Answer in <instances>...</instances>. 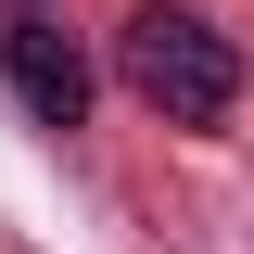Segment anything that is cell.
I'll return each mask as SVG.
<instances>
[{
	"label": "cell",
	"instance_id": "6da1fadb",
	"mask_svg": "<svg viewBox=\"0 0 254 254\" xmlns=\"http://www.w3.org/2000/svg\"><path fill=\"white\" fill-rule=\"evenodd\" d=\"M115 76L153 102L165 127H229L242 115V38L216 13H190V0H140L115 26Z\"/></svg>",
	"mask_w": 254,
	"mask_h": 254
},
{
	"label": "cell",
	"instance_id": "7a4b0ae2",
	"mask_svg": "<svg viewBox=\"0 0 254 254\" xmlns=\"http://www.w3.org/2000/svg\"><path fill=\"white\" fill-rule=\"evenodd\" d=\"M0 76H13V102H26L38 127H76V115H89V51H76L64 13H38V0H13V26H0Z\"/></svg>",
	"mask_w": 254,
	"mask_h": 254
}]
</instances>
